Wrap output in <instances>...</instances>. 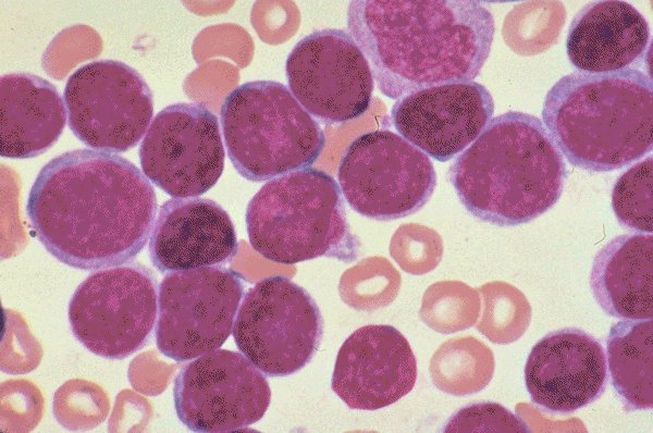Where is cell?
I'll return each mask as SVG.
<instances>
[{
	"mask_svg": "<svg viewBox=\"0 0 653 433\" xmlns=\"http://www.w3.org/2000/svg\"><path fill=\"white\" fill-rule=\"evenodd\" d=\"M157 210L152 184L134 163L91 149L47 162L26 203L34 236L58 261L79 270L133 260L150 237Z\"/></svg>",
	"mask_w": 653,
	"mask_h": 433,
	"instance_id": "6da1fadb",
	"label": "cell"
},
{
	"mask_svg": "<svg viewBox=\"0 0 653 433\" xmlns=\"http://www.w3.org/2000/svg\"><path fill=\"white\" fill-rule=\"evenodd\" d=\"M347 28L379 90L391 99L470 82L488 60L495 24L481 1L354 0Z\"/></svg>",
	"mask_w": 653,
	"mask_h": 433,
	"instance_id": "7a4b0ae2",
	"label": "cell"
},
{
	"mask_svg": "<svg viewBox=\"0 0 653 433\" xmlns=\"http://www.w3.org/2000/svg\"><path fill=\"white\" fill-rule=\"evenodd\" d=\"M448 177L471 215L492 225L515 226L553 208L567 168L540 119L509 111L490 120L455 159Z\"/></svg>",
	"mask_w": 653,
	"mask_h": 433,
	"instance_id": "3957f363",
	"label": "cell"
},
{
	"mask_svg": "<svg viewBox=\"0 0 653 433\" xmlns=\"http://www.w3.org/2000/svg\"><path fill=\"white\" fill-rule=\"evenodd\" d=\"M544 124L574 166L609 172L652 151L653 85L641 71H576L547 91Z\"/></svg>",
	"mask_w": 653,
	"mask_h": 433,
	"instance_id": "277c9868",
	"label": "cell"
},
{
	"mask_svg": "<svg viewBox=\"0 0 653 433\" xmlns=\"http://www.w3.org/2000/svg\"><path fill=\"white\" fill-rule=\"evenodd\" d=\"M245 221L251 247L282 264L319 257L348 263L361 246L347 221L340 185L313 168L268 181L249 200Z\"/></svg>",
	"mask_w": 653,
	"mask_h": 433,
	"instance_id": "5b68a950",
	"label": "cell"
},
{
	"mask_svg": "<svg viewBox=\"0 0 653 433\" xmlns=\"http://www.w3.org/2000/svg\"><path fill=\"white\" fill-rule=\"evenodd\" d=\"M227 156L244 178L266 182L313 164L325 146L319 122L289 88L252 81L234 88L220 109Z\"/></svg>",
	"mask_w": 653,
	"mask_h": 433,
	"instance_id": "8992f818",
	"label": "cell"
},
{
	"mask_svg": "<svg viewBox=\"0 0 653 433\" xmlns=\"http://www.w3.org/2000/svg\"><path fill=\"white\" fill-rule=\"evenodd\" d=\"M159 285L138 262L97 270L73 293L67 318L74 337L90 352L124 359L145 347L156 330Z\"/></svg>",
	"mask_w": 653,
	"mask_h": 433,
	"instance_id": "52a82bcc",
	"label": "cell"
},
{
	"mask_svg": "<svg viewBox=\"0 0 653 433\" xmlns=\"http://www.w3.org/2000/svg\"><path fill=\"white\" fill-rule=\"evenodd\" d=\"M238 350L268 376H287L307 366L323 335L318 304L287 277H266L244 295L234 325Z\"/></svg>",
	"mask_w": 653,
	"mask_h": 433,
	"instance_id": "ba28073f",
	"label": "cell"
},
{
	"mask_svg": "<svg viewBox=\"0 0 653 433\" xmlns=\"http://www.w3.org/2000/svg\"><path fill=\"white\" fill-rule=\"evenodd\" d=\"M337 180L348 206L378 221L418 212L436 187L430 158L389 129L358 136L340 161Z\"/></svg>",
	"mask_w": 653,
	"mask_h": 433,
	"instance_id": "9c48e42d",
	"label": "cell"
},
{
	"mask_svg": "<svg viewBox=\"0 0 653 433\" xmlns=\"http://www.w3.org/2000/svg\"><path fill=\"white\" fill-rule=\"evenodd\" d=\"M244 290V277L225 265L167 273L155 330L160 352L182 362L217 350L233 331Z\"/></svg>",
	"mask_w": 653,
	"mask_h": 433,
	"instance_id": "30bf717a",
	"label": "cell"
},
{
	"mask_svg": "<svg viewBox=\"0 0 653 433\" xmlns=\"http://www.w3.org/2000/svg\"><path fill=\"white\" fill-rule=\"evenodd\" d=\"M63 97L70 129L98 151L134 148L153 114L152 91L144 77L116 60L78 67L67 78Z\"/></svg>",
	"mask_w": 653,
	"mask_h": 433,
	"instance_id": "8fae6325",
	"label": "cell"
},
{
	"mask_svg": "<svg viewBox=\"0 0 653 433\" xmlns=\"http://www.w3.org/2000/svg\"><path fill=\"white\" fill-rule=\"evenodd\" d=\"M285 72L294 97L324 124L353 121L371 103L370 64L344 29H317L298 40L286 59Z\"/></svg>",
	"mask_w": 653,
	"mask_h": 433,
	"instance_id": "7c38bea8",
	"label": "cell"
},
{
	"mask_svg": "<svg viewBox=\"0 0 653 433\" xmlns=\"http://www.w3.org/2000/svg\"><path fill=\"white\" fill-rule=\"evenodd\" d=\"M173 399L180 421L190 431L227 433L259 421L269 408L271 389L243 354L217 349L181 368Z\"/></svg>",
	"mask_w": 653,
	"mask_h": 433,
	"instance_id": "4fadbf2b",
	"label": "cell"
},
{
	"mask_svg": "<svg viewBox=\"0 0 653 433\" xmlns=\"http://www.w3.org/2000/svg\"><path fill=\"white\" fill-rule=\"evenodd\" d=\"M217 115L200 102H177L153 117L139 147L143 173L174 198L208 191L224 169Z\"/></svg>",
	"mask_w": 653,
	"mask_h": 433,
	"instance_id": "5bb4252c",
	"label": "cell"
},
{
	"mask_svg": "<svg viewBox=\"0 0 653 433\" xmlns=\"http://www.w3.org/2000/svg\"><path fill=\"white\" fill-rule=\"evenodd\" d=\"M493 112L490 91L470 81L429 87L396 99L391 122L407 141L446 162L478 138Z\"/></svg>",
	"mask_w": 653,
	"mask_h": 433,
	"instance_id": "9a60e30c",
	"label": "cell"
},
{
	"mask_svg": "<svg viewBox=\"0 0 653 433\" xmlns=\"http://www.w3.org/2000/svg\"><path fill=\"white\" fill-rule=\"evenodd\" d=\"M417 381V361L407 338L394 326L368 324L338 349L332 391L350 409L378 410L405 395Z\"/></svg>",
	"mask_w": 653,
	"mask_h": 433,
	"instance_id": "2e32d148",
	"label": "cell"
},
{
	"mask_svg": "<svg viewBox=\"0 0 653 433\" xmlns=\"http://www.w3.org/2000/svg\"><path fill=\"white\" fill-rule=\"evenodd\" d=\"M525 384L531 400L550 412L583 408L605 392L604 348L581 329L553 331L532 347L525 366Z\"/></svg>",
	"mask_w": 653,
	"mask_h": 433,
	"instance_id": "e0dca14e",
	"label": "cell"
},
{
	"mask_svg": "<svg viewBox=\"0 0 653 433\" xmlns=\"http://www.w3.org/2000/svg\"><path fill=\"white\" fill-rule=\"evenodd\" d=\"M238 242L229 213L209 198H172L161 205L148 243L153 267L162 274L235 258Z\"/></svg>",
	"mask_w": 653,
	"mask_h": 433,
	"instance_id": "ac0fdd59",
	"label": "cell"
},
{
	"mask_svg": "<svg viewBox=\"0 0 653 433\" xmlns=\"http://www.w3.org/2000/svg\"><path fill=\"white\" fill-rule=\"evenodd\" d=\"M649 39V24L633 5L620 0L593 1L574 16L566 49L580 72L607 73L638 64Z\"/></svg>",
	"mask_w": 653,
	"mask_h": 433,
	"instance_id": "d6986e66",
	"label": "cell"
},
{
	"mask_svg": "<svg viewBox=\"0 0 653 433\" xmlns=\"http://www.w3.org/2000/svg\"><path fill=\"white\" fill-rule=\"evenodd\" d=\"M49 81L32 73L0 78V154L28 159L51 148L62 134L66 108Z\"/></svg>",
	"mask_w": 653,
	"mask_h": 433,
	"instance_id": "ffe728a7",
	"label": "cell"
},
{
	"mask_svg": "<svg viewBox=\"0 0 653 433\" xmlns=\"http://www.w3.org/2000/svg\"><path fill=\"white\" fill-rule=\"evenodd\" d=\"M590 286L608 316L621 320L652 319V235L627 234L608 242L594 258Z\"/></svg>",
	"mask_w": 653,
	"mask_h": 433,
	"instance_id": "44dd1931",
	"label": "cell"
},
{
	"mask_svg": "<svg viewBox=\"0 0 653 433\" xmlns=\"http://www.w3.org/2000/svg\"><path fill=\"white\" fill-rule=\"evenodd\" d=\"M606 364L612 385L626 410L653 406V321L624 320L606 339Z\"/></svg>",
	"mask_w": 653,
	"mask_h": 433,
	"instance_id": "7402d4cb",
	"label": "cell"
},
{
	"mask_svg": "<svg viewBox=\"0 0 653 433\" xmlns=\"http://www.w3.org/2000/svg\"><path fill=\"white\" fill-rule=\"evenodd\" d=\"M493 371L492 351L471 336L445 342L436 350L430 364L433 383L453 395L481 391L489 384Z\"/></svg>",
	"mask_w": 653,
	"mask_h": 433,
	"instance_id": "603a6c76",
	"label": "cell"
},
{
	"mask_svg": "<svg viewBox=\"0 0 653 433\" xmlns=\"http://www.w3.org/2000/svg\"><path fill=\"white\" fill-rule=\"evenodd\" d=\"M479 290L484 300V310L478 330L497 344H508L519 338L531 318V308L523 294L504 282L486 283Z\"/></svg>",
	"mask_w": 653,
	"mask_h": 433,
	"instance_id": "cb8c5ba5",
	"label": "cell"
},
{
	"mask_svg": "<svg viewBox=\"0 0 653 433\" xmlns=\"http://www.w3.org/2000/svg\"><path fill=\"white\" fill-rule=\"evenodd\" d=\"M479 310L476 289L461 282H439L426 290L420 317L436 332L453 333L471 326Z\"/></svg>",
	"mask_w": 653,
	"mask_h": 433,
	"instance_id": "d4e9b609",
	"label": "cell"
},
{
	"mask_svg": "<svg viewBox=\"0 0 653 433\" xmlns=\"http://www.w3.org/2000/svg\"><path fill=\"white\" fill-rule=\"evenodd\" d=\"M651 156L637 162L616 181L612 191V208L626 228L651 234L653 231Z\"/></svg>",
	"mask_w": 653,
	"mask_h": 433,
	"instance_id": "484cf974",
	"label": "cell"
},
{
	"mask_svg": "<svg viewBox=\"0 0 653 433\" xmlns=\"http://www.w3.org/2000/svg\"><path fill=\"white\" fill-rule=\"evenodd\" d=\"M374 264L372 261L370 268L361 261L343 273L338 289L348 306L370 311L389 305L396 297L401 285L398 272L386 261L380 268Z\"/></svg>",
	"mask_w": 653,
	"mask_h": 433,
	"instance_id": "4316f807",
	"label": "cell"
},
{
	"mask_svg": "<svg viewBox=\"0 0 653 433\" xmlns=\"http://www.w3.org/2000/svg\"><path fill=\"white\" fill-rule=\"evenodd\" d=\"M444 432H530L526 423L496 403H478L456 411Z\"/></svg>",
	"mask_w": 653,
	"mask_h": 433,
	"instance_id": "83f0119b",
	"label": "cell"
}]
</instances>
